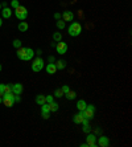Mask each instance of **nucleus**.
<instances>
[{
  "label": "nucleus",
  "mask_w": 132,
  "mask_h": 147,
  "mask_svg": "<svg viewBox=\"0 0 132 147\" xmlns=\"http://www.w3.org/2000/svg\"><path fill=\"white\" fill-rule=\"evenodd\" d=\"M17 57L20 58V60H23V61H29V60H32V58L35 57V51L31 48H19L17 49Z\"/></svg>",
  "instance_id": "nucleus-1"
},
{
  "label": "nucleus",
  "mask_w": 132,
  "mask_h": 147,
  "mask_svg": "<svg viewBox=\"0 0 132 147\" xmlns=\"http://www.w3.org/2000/svg\"><path fill=\"white\" fill-rule=\"evenodd\" d=\"M67 32H69V36L77 37V36H79V34L82 33V25H81L78 21H73V23L69 25V28H67Z\"/></svg>",
  "instance_id": "nucleus-2"
},
{
  "label": "nucleus",
  "mask_w": 132,
  "mask_h": 147,
  "mask_svg": "<svg viewBox=\"0 0 132 147\" xmlns=\"http://www.w3.org/2000/svg\"><path fill=\"white\" fill-rule=\"evenodd\" d=\"M15 15H16V17H17L19 20L24 21V20H27V17H28V9L25 7H23V5H19V7L15 9Z\"/></svg>",
  "instance_id": "nucleus-3"
},
{
  "label": "nucleus",
  "mask_w": 132,
  "mask_h": 147,
  "mask_svg": "<svg viewBox=\"0 0 132 147\" xmlns=\"http://www.w3.org/2000/svg\"><path fill=\"white\" fill-rule=\"evenodd\" d=\"M42 69H44V60L41 57L35 58L33 62H32V70L35 73H38V72H41Z\"/></svg>",
  "instance_id": "nucleus-4"
},
{
  "label": "nucleus",
  "mask_w": 132,
  "mask_h": 147,
  "mask_svg": "<svg viewBox=\"0 0 132 147\" xmlns=\"http://www.w3.org/2000/svg\"><path fill=\"white\" fill-rule=\"evenodd\" d=\"M82 114H83V117L86 119H93V118H94V114H95V106L93 103H91V105H86V107H85V110L82 111Z\"/></svg>",
  "instance_id": "nucleus-5"
},
{
  "label": "nucleus",
  "mask_w": 132,
  "mask_h": 147,
  "mask_svg": "<svg viewBox=\"0 0 132 147\" xmlns=\"http://www.w3.org/2000/svg\"><path fill=\"white\" fill-rule=\"evenodd\" d=\"M86 144H87V147H95L97 146V137H95V134H91V131L90 133H87Z\"/></svg>",
  "instance_id": "nucleus-6"
},
{
  "label": "nucleus",
  "mask_w": 132,
  "mask_h": 147,
  "mask_svg": "<svg viewBox=\"0 0 132 147\" xmlns=\"http://www.w3.org/2000/svg\"><path fill=\"white\" fill-rule=\"evenodd\" d=\"M67 49H69V47H67V44H66V42H63V41L57 42L56 51H57V53H58V55H65L66 52H67Z\"/></svg>",
  "instance_id": "nucleus-7"
},
{
  "label": "nucleus",
  "mask_w": 132,
  "mask_h": 147,
  "mask_svg": "<svg viewBox=\"0 0 132 147\" xmlns=\"http://www.w3.org/2000/svg\"><path fill=\"white\" fill-rule=\"evenodd\" d=\"M11 89H12V93H13L15 96H21L24 88H23V85H21L20 82H17V84H12V85H11Z\"/></svg>",
  "instance_id": "nucleus-8"
},
{
  "label": "nucleus",
  "mask_w": 132,
  "mask_h": 147,
  "mask_svg": "<svg viewBox=\"0 0 132 147\" xmlns=\"http://www.w3.org/2000/svg\"><path fill=\"white\" fill-rule=\"evenodd\" d=\"M97 139H98L97 146H101V147H108L110 146V139H108L106 135H101V137L97 138Z\"/></svg>",
  "instance_id": "nucleus-9"
},
{
  "label": "nucleus",
  "mask_w": 132,
  "mask_h": 147,
  "mask_svg": "<svg viewBox=\"0 0 132 147\" xmlns=\"http://www.w3.org/2000/svg\"><path fill=\"white\" fill-rule=\"evenodd\" d=\"M83 119H85V117H83V114H82V111H78V113L73 117V122L75 123V125H81V123L83 122Z\"/></svg>",
  "instance_id": "nucleus-10"
},
{
  "label": "nucleus",
  "mask_w": 132,
  "mask_h": 147,
  "mask_svg": "<svg viewBox=\"0 0 132 147\" xmlns=\"http://www.w3.org/2000/svg\"><path fill=\"white\" fill-rule=\"evenodd\" d=\"M73 19H74V13L71 12V11H65L62 13V20L63 21H73Z\"/></svg>",
  "instance_id": "nucleus-11"
},
{
  "label": "nucleus",
  "mask_w": 132,
  "mask_h": 147,
  "mask_svg": "<svg viewBox=\"0 0 132 147\" xmlns=\"http://www.w3.org/2000/svg\"><path fill=\"white\" fill-rule=\"evenodd\" d=\"M45 70L48 74H56V72L58 70V69L56 68V64L53 62V64H48V65L45 66Z\"/></svg>",
  "instance_id": "nucleus-12"
},
{
  "label": "nucleus",
  "mask_w": 132,
  "mask_h": 147,
  "mask_svg": "<svg viewBox=\"0 0 132 147\" xmlns=\"http://www.w3.org/2000/svg\"><path fill=\"white\" fill-rule=\"evenodd\" d=\"M1 16H3V19H9L11 16H12V11H11V8L5 7L1 9Z\"/></svg>",
  "instance_id": "nucleus-13"
},
{
  "label": "nucleus",
  "mask_w": 132,
  "mask_h": 147,
  "mask_svg": "<svg viewBox=\"0 0 132 147\" xmlns=\"http://www.w3.org/2000/svg\"><path fill=\"white\" fill-rule=\"evenodd\" d=\"M81 125H83V129H82V131H83V133H90L91 131V126H90V123H89V119H86V118H85L83 119V122L81 123Z\"/></svg>",
  "instance_id": "nucleus-14"
},
{
  "label": "nucleus",
  "mask_w": 132,
  "mask_h": 147,
  "mask_svg": "<svg viewBox=\"0 0 132 147\" xmlns=\"http://www.w3.org/2000/svg\"><path fill=\"white\" fill-rule=\"evenodd\" d=\"M86 101H85V99H78V101H77V109L79 110V111H83L85 110V107H86Z\"/></svg>",
  "instance_id": "nucleus-15"
},
{
  "label": "nucleus",
  "mask_w": 132,
  "mask_h": 147,
  "mask_svg": "<svg viewBox=\"0 0 132 147\" xmlns=\"http://www.w3.org/2000/svg\"><path fill=\"white\" fill-rule=\"evenodd\" d=\"M28 28H29V25H28V23L27 21H21V23H19V31L20 32H27L28 31Z\"/></svg>",
  "instance_id": "nucleus-16"
},
{
  "label": "nucleus",
  "mask_w": 132,
  "mask_h": 147,
  "mask_svg": "<svg viewBox=\"0 0 132 147\" xmlns=\"http://www.w3.org/2000/svg\"><path fill=\"white\" fill-rule=\"evenodd\" d=\"M54 64H56V68L59 69V70H62V69L66 68V61L65 60H58V61H56Z\"/></svg>",
  "instance_id": "nucleus-17"
},
{
  "label": "nucleus",
  "mask_w": 132,
  "mask_h": 147,
  "mask_svg": "<svg viewBox=\"0 0 132 147\" xmlns=\"http://www.w3.org/2000/svg\"><path fill=\"white\" fill-rule=\"evenodd\" d=\"M49 109H50V113H56V111H58L59 105L57 102H54V101H53L52 103H49Z\"/></svg>",
  "instance_id": "nucleus-18"
},
{
  "label": "nucleus",
  "mask_w": 132,
  "mask_h": 147,
  "mask_svg": "<svg viewBox=\"0 0 132 147\" xmlns=\"http://www.w3.org/2000/svg\"><path fill=\"white\" fill-rule=\"evenodd\" d=\"M45 102H46L45 96H42V94H38V96L36 97V103H37V105H40V106H41V105H44Z\"/></svg>",
  "instance_id": "nucleus-19"
},
{
  "label": "nucleus",
  "mask_w": 132,
  "mask_h": 147,
  "mask_svg": "<svg viewBox=\"0 0 132 147\" xmlns=\"http://www.w3.org/2000/svg\"><path fill=\"white\" fill-rule=\"evenodd\" d=\"M66 96V98L69 99V101H73V99H75L77 98V93L75 92H73V90H69V92L65 94Z\"/></svg>",
  "instance_id": "nucleus-20"
},
{
  "label": "nucleus",
  "mask_w": 132,
  "mask_h": 147,
  "mask_svg": "<svg viewBox=\"0 0 132 147\" xmlns=\"http://www.w3.org/2000/svg\"><path fill=\"white\" fill-rule=\"evenodd\" d=\"M53 40H54V42H59V41H62V33H61V32H56V33H53Z\"/></svg>",
  "instance_id": "nucleus-21"
},
{
  "label": "nucleus",
  "mask_w": 132,
  "mask_h": 147,
  "mask_svg": "<svg viewBox=\"0 0 132 147\" xmlns=\"http://www.w3.org/2000/svg\"><path fill=\"white\" fill-rule=\"evenodd\" d=\"M41 113H50V109H49V103H44L41 105Z\"/></svg>",
  "instance_id": "nucleus-22"
},
{
  "label": "nucleus",
  "mask_w": 132,
  "mask_h": 147,
  "mask_svg": "<svg viewBox=\"0 0 132 147\" xmlns=\"http://www.w3.org/2000/svg\"><path fill=\"white\" fill-rule=\"evenodd\" d=\"M65 27H66V21H63V20H57V28H58V29H61V31H62Z\"/></svg>",
  "instance_id": "nucleus-23"
},
{
  "label": "nucleus",
  "mask_w": 132,
  "mask_h": 147,
  "mask_svg": "<svg viewBox=\"0 0 132 147\" xmlns=\"http://www.w3.org/2000/svg\"><path fill=\"white\" fill-rule=\"evenodd\" d=\"M53 97H56V98H61V97H63V92L61 89H56V90H54Z\"/></svg>",
  "instance_id": "nucleus-24"
},
{
  "label": "nucleus",
  "mask_w": 132,
  "mask_h": 147,
  "mask_svg": "<svg viewBox=\"0 0 132 147\" xmlns=\"http://www.w3.org/2000/svg\"><path fill=\"white\" fill-rule=\"evenodd\" d=\"M12 45H13V47H15V48H16V49H19V48H21V41L16 38V40H13V42H12Z\"/></svg>",
  "instance_id": "nucleus-25"
},
{
  "label": "nucleus",
  "mask_w": 132,
  "mask_h": 147,
  "mask_svg": "<svg viewBox=\"0 0 132 147\" xmlns=\"http://www.w3.org/2000/svg\"><path fill=\"white\" fill-rule=\"evenodd\" d=\"M19 5H20V4H19V0H12V1H11V7L13 8V9H16Z\"/></svg>",
  "instance_id": "nucleus-26"
},
{
  "label": "nucleus",
  "mask_w": 132,
  "mask_h": 147,
  "mask_svg": "<svg viewBox=\"0 0 132 147\" xmlns=\"http://www.w3.org/2000/svg\"><path fill=\"white\" fill-rule=\"evenodd\" d=\"M45 99H46V103H52L54 101V97L53 96H45Z\"/></svg>",
  "instance_id": "nucleus-27"
},
{
  "label": "nucleus",
  "mask_w": 132,
  "mask_h": 147,
  "mask_svg": "<svg viewBox=\"0 0 132 147\" xmlns=\"http://www.w3.org/2000/svg\"><path fill=\"white\" fill-rule=\"evenodd\" d=\"M61 90H62V92H63V96H65L66 93H67V92H69V90H70V88H69V86H67V85H63L62 88H61Z\"/></svg>",
  "instance_id": "nucleus-28"
},
{
  "label": "nucleus",
  "mask_w": 132,
  "mask_h": 147,
  "mask_svg": "<svg viewBox=\"0 0 132 147\" xmlns=\"http://www.w3.org/2000/svg\"><path fill=\"white\" fill-rule=\"evenodd\" d=\"M5 93H12L11 85H5V88H4V94H5Z\"/></svg>",
  "instance_id": "nucleus-29"
},
{
  "label": "nucleus",
  "mask_w": 132,
  "mask_h": 147,
  "mask_svg": "<svg viewBox=\"0 0 132 147\" xmlns=\"http://www.w3.org/2000/svg\"><path fill=\"white\" fill-rule=\"evenodd\" d=\"M4 88H5V84H0V97L4 94Z\"/></svg>",
  "instance_id": "nucleus-30"
},
{
  "label": "nucleus",
  "mask_w": 132,
  "mask_h": 147,
  "mask_svg": "<svg viewBox=\"0 0 132 147\" xmlns=\"http://www.w3.org/2000/svg\"><path fill=\"white\" fill-rule=\"evenodd\" d=\"M48 61H49V64H53V62H56V58L53 57V56H49V57H48Z\"/></svg>",
  "instance_id": "nucleus-31"
},
{
  "label": "nucleus",
  "mask_w": 132,
  "mask_h": 147,
  "mask_svg": "<svg viewBox=\"0 0 132 147\" xmlns=\"http://www.w3.org/2000/svg\"><path fill=\"white\" fill-rule=\"evenodd\" d=\"M61 17H62V15L61 13H58V12L54 13V19H56V20H61Z\"/></svg>",
  "instance_id": "nucleus-32"
},
{
  "label": "nucleus",
  "mask_w": 132,
  "mask_h": 147,
  "mask_svg": "<svg viewBox=\"0 0 132 147\" xmlns=\"http://www.w3.org/2000/svg\"><path fill=\"white\" fill-rule=\"evenodd\" d=\"M41 114L44 119H49V117H50V113H41Z\"/></svg>",
  "instance_id": "nucleus-33"
},
{
  "label": "nucleus",
  "mask_w": 132,
  "mask_h": 147,
  "mask_svg": "<svg viewBox=\"0 0 132 147\" xmlns=\"http://www.w3.org/2000/svg\"><path fill=\"white\" fill-rule=\"evenodd\" d=\"M13 101H15V102H20V101H21L20 96H15V97H13Z\"/></svg>",
  "instance_id": "nucleus-34"
},
{
  "label": "nucleus",
  "mask_w": 132,
  "mask_h": 147,
  "mask_svg": "<svg viewBox=\"0 0 132 147\" xmlns=\"http://www.w3.org/2000/svg\"><path fill=\"white\" fill-rule=\"evenodd\" d=\"M1 7L5 8V7H7V3H5V1H3V3H1Z\"/></svg>",
  "instance_id": "nucleus-35"
},
{
  "label": "nucleus",
  "mask_w": 132,
  "mask_h": 147,
  "mask_svg": "<svg viewBox=\"0 0 132 147\" xmlns=\"http://www.w3.org/2000/svg\"><path fill=\"white\" fill-rule=\"evenodd\" d=\"M1 25H3V19L0 17V28H1Z\"/></svg>",
  "instance_id": "nucleus-36"
},
{
  "label": "nucleus",
  "mask_w": 132,
  "mask_h": 147,
  "mask_svg": "<svg viewBox=\"0 0 132 147\" xmlns=\"http://www.w3.org/2000/svg\"><path fill=\"white\" fill-rule=\"evenodd\" d=\"M1 102H3V98H1V97H0V103H1Z\"/></svg>",
  "instance_id": "nucleus-37"
},
{
  "label": "nucleus",
  "mask_w": 132,
  "mask_h": 147,
  "mask_svg": "<svg viewBox=\"0 0 132 147\" xmlns=\"http://www.w3.org/2000/svg\"><path fill=\"white\" fill-rule=\"evenodd\" d=\"M0 72H1V65H0Z\"/></svg>",
  "instance_id": "nucleus-38"
},
{
  "label": "nucleus",
  "mask_w": 132,
  "mask_h": 147,
  "mask_svg": "<svg viewBox=\"0 0 132 147\" xmlns=\"http://www.w3.org/2000/svg\"><path fill=\"white\" fill-rule=\"evenodd\" d=\"M0 9H1V3H0Z\"/></svg>",
  "instance_id": "nucleus-39"
}]
</instances>
